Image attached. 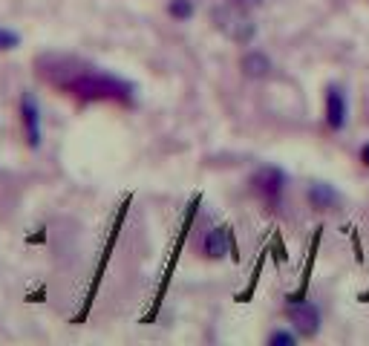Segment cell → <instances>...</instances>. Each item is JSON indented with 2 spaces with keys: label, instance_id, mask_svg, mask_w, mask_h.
I'll list each match as a JSON object with an SVG mask.
<instances>
[{
  "label": "cell",
  "instance_id": "cell-11",
  "mask_svg": "<svg viewBox=\"0 0 369 346\" xmlns=\"http://www.w3.org/2000/svg\"><path fill=\"white\" fill-rule=\"evenodd\" d=\"M167 15L176 17V20H190L193 17V3H190V0H170Z\"/></svg>",
  "mask_w": 369,
  "mask_h": 346
},
{
  "label": "cell",
  "instance_id": "cell-4",
  "mask_svg": "<svg viewBox=\"0 0 369 346\" xmlns=\"http://www.w3.org/2000/svg\"><path fill=\"white\" fill-rule=\"evenodd\" d=\"M289 320L294 323V329L300 338H315L320 332V312L315 303H289Z\"/></svg>",
  "mask_w": 369,
  "mask_h": 346
},
{
  "label": "cell",
  "instance_id": "cell-1",
  "mask_svg": "<svg viewBox=\"0 0 369 346\" xmlns=\"http://www.w3.org/2000/svg\"><path fill=\"white\" fill-rule=\"evenodd\" d=\"M35 70L50 86L78 101H116V104L136 101V86L130 81L107 70H98L75 55H58V52L40 55L35 61Z\"/></svg>",
  "mask_w": 369,
  "mask_h": 346
},
{
  "label": "cell",
  "instance_id": "cell-3",
  "mask_svg": "<svg viewBox=\"0 0 369 346\" xmlns=\"http://www.w3.org/2000/svg\"><path fill=\"white\" fill-rule=\"evenodd\" d=\"M286 170L277 167V165H263L254 176H251V190L257 193L259 200H263L269 208H280L283 202V193H286Z\"/></svg>",
  "mask_w": 369,
  "mask_h": 346
},
{
  "label": "cell",
  "instance_id": "cell-10",
  "mask_svg": "<svg viewBox=\"0 0 369 346\" xmlns=\"http://www.w3.org/2000/svg\"><path fill=\"white\" fill-rule=\"evenodd\" d=\"M240 67H243V73L248 75V78H266L269 73H271V58L266 55V52H246L243 55V61H240Z\"/></svg>",
  "mask_w": 369,
  "mask_h": 346
},
{
  "label": "cell",
  "instance_id": "cell-15",
  "mask_svg": "<svg viewBox=\"0 0 369 346\" xmlns=\"http://www.w3.org/2000/svg\"><path fill=\"white\" fill-rule=\"evenodd\" d=\"M228 3H234V6H240V9H257V6H263V0H228Z\"/></svg>",
  "mask_w": 369,
  "mask_h": 346
},
{
  "label": "cell",
  "instance_id": "cell-8",
  "mask_svg": "<svg viewBox=\"0 0 369 346\" xmlns=\"http://www.w3.org/2000/svg\"><path fill=\"white\" fill-rule=\"evenodd\" d=\"M320 236H323V228H315L312 246H309V257H306V266H303L300 286H297V292H292V294H289V303H300V300H306V292H309V280H312V269H315V257H317V248H320Z\"/></svg>",
  "mask_w": 369,
  "mask_h": 346
},
{
  "label": "cell",
  "instance_id": "cell-16",
  "mask_svg": "<svg viewBox=\"0 0 369 346\" xmlns=\"http://www.w3.org/2000/svg\"><path fill=\"white\" fill-rule=\"evenodd\" d=\"M274 260H280V263L286 260V248H283V243H280V236L274 240Z\"/></svg>",
  "mask_w": 369,
  "mask_h": 346
},
{
  "label": "cell",
  "instance_id": "cell-17",
  "mask_svg": "<svg viewBox=\"0 0 369 346\" xmlns=\"http://www.w3.org/2000/svg\"><path fill=\"white\" fill-rule=\"evenodd\" d=\"M361 162H363V165L369 167V142H366V144L361 147Z\"/></svg>",
  "mask_w": 369,
  "mask_h": 346
},
{
  "label": "cell",
  "instance_id": "cell-18",
  "mask_svg": "<svg viewBox=\"0 0 369 346\" xmlns=\"http://www.w3.org/2000/svg\"><path fill=\"white\" fill-rule=\"evenodd\" d=\"M358 300H361V303H369V289H366L363 294H358Z\"/></svg>",
  "mask_w": 369,
  "mask_h": 346
},
{
  "label": "cell",
  "instance_id": "cell-13",
  "mask_svg": "<svg viewBox=\"0 0 369 346\" xmlns=\"http://www.w3.org/2000/svg\"><path fill=\"white\" fill-rule=\"evenodd\" d=\"M269 343H271V346H294V343H297V335L280 329V332H271V335H269Z\"/></svg>",
  "mask_w": 369,
  "mask_h": 346
},
{
  "label": "cell",
  "instance_id": "cell-6",
  "mask_svg": "<svg viewBox=\"0 0 369 346\" xmlns=\"http://www.w3.org/2000/svg\"><path fill=\"white\" fill-rule=\"evenodd\" d=\"M20 124H24L27 144L40 147V107L32 93H24V98H20Z\"/></svg>",
  "mask_w": 369,
  "mask_h": 346
},
{
  "label": "cell",
  "instance_id": "cell-7",
  "mask_svg": "<svg viewBox=\"0 0 369 346\" xmlns=\"http://www.w3.org/2000/svg\"><path fill=\"white\" fill-rule=\"evenodd\" d=\"M346 119H349V101H346V93L340 86H329L326 90V124L332 130H343Z\"/></svg>",
  "mask_w": 369,
  "mask_h": 346
},
{
  "label": "cell",
  "instance_id": "cell-9",
  "mask_svg": "<svg viewBox=\"0 0 369 346\" xmlns=\"http://www.w3.org/2000/svg\"><path fill=\"white\" fill-rule=\"evenodd\" d=\"M309 202H312V208H317V211H332L338 202H340V193L332 188V185H326V182H315L312 188H309Z\"/></svg>",
  "mask_w": 369,
  "mask_h": 346
},
{
  "label": "cell",
  "instance_id": "cell-2",
  "mask_svg": "<svg viewBox=\"0 0 369 346\" xmlns=\"http://www.w3.org/2000/svg\"><path fill=\"white\" fill-rule=\"evenodd\" d=\"M211 17H213L216 29H220L225 38H231L234 43H251L254 35H257V24L246 15V9L234 6V3L216 6V9L211 12Z\"/></svg>",
  "mask_w": 369,
  "mask_h": 346
},
{
  "label": "cell",
  "instance_id": "cell-14",
  "mask_svg": "<svg viewBox=\"0 0 369 346\" xmlns=\"http://www.w3.org/2000/svg\"><path fill=\"white\" fill-rule=\"evenodd\" d=\"M343 231L352 236V246H355V263H363V246H361V240H358V228H355V225H346Z\"/></svg>",
  "mask_w": 369,
  "mask_h": 346
},
{
  "label": "cell",
  "instance_id": "cell-5",
  "mask_svg": "<svg viewBox=\"0 0 369 346\" xmlns=\"http://www.w3.org/2000/svg\"><path fill=\"white\" fill-rule=\"evenodd\" d=\"M202 254H205L208 260H223L225 254H231V257L236 260L240 254H236L234 231H231L228 225H223V228H211V231L205 234V240H202Z\"/></svg>",
  "mask_w": 369,
  "mask_h": 346
},
{
  "label": "cell",
  "instance_id": "cell-12",
  "mask_svg": "<svg viewBox=\"0 0 369 346\" xmlns=\"http://www.w3.org/2000/svg\"><path fill=\"white\" fill-rule=\"evenodd\" d=\"M17 43H20V35H17V32H12V29H6V27H0V52L15 50Z\"/></svg>",
  "mask_w": 369,
  "mask_h": 346
}]
</instances>
